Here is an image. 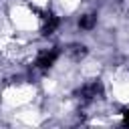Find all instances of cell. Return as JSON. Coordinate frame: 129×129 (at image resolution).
<instances>
[{"instance_id":"obj_1","label":"cell","mask_w":129,"mask_h":129,"mask_svg":"<svg viewBox=\"0 0 129 129\" xmlns=\"http://www.w3.org/2000/svg\"><path fill=\"white\" fill-rule=\"evenodd\" d=\"M54 58H56V50H42L38 54V58H36V64L42 67V69H46V67H50L54 62Z\"/></svg>"}]
</instances>
